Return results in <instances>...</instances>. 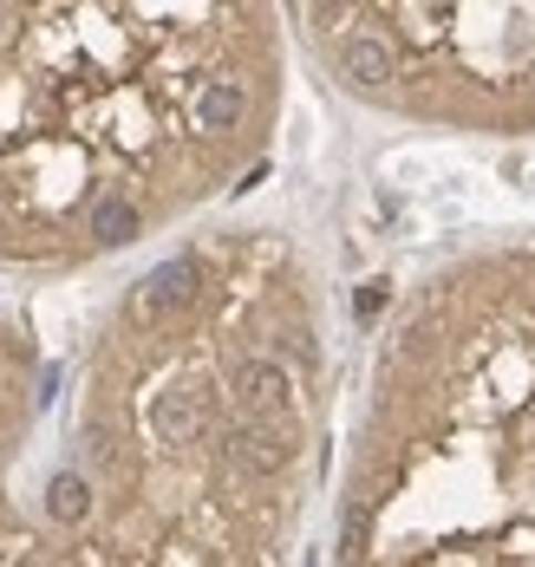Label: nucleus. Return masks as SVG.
<instances>
[{
    "label": "nucleus",
    "instance_id": "1",
    "mask_svg": "<svg viewBox=\"0 0 535 567\" xmlns=\"http://www.w3.org/2000/svg\"><path fill=\"white\" fill-rule=\"evenodd\" d=\"M196 287H203V261H196V255H177V261L151 268L144 281L131 287L124 320H131V327H164V320H177L183 307L196 300Z\"/></svg>",
    "mask_w": 535,
    "mask_h": 567
},
{
    "label": "nucleus",
    "instance_id": "2",
    "mask_svg": "<svg viewBox=\"0 0 535 567\" xmlns=\"http://www.w3.org/2000/svg\"><path fill=\"white\" fill-rule=\"evenodd\" d=\"M300 437H295V417H241L236 437H229V456L255 476H281L295 463Z\"/></svg>",
    "mask_w": 535,
    "mask_h": 567
},
{
    "label": "nucleus",
    "instance_id": "3",
    "mask_svg": "<svg viewBox=\"0 0 535 567\" xmlns=\"http://www.w3.org/2000/svg\"><path fill=\"white\" fill-rule=\"evenodd\" d=\"M236 398H241V417H288L295 379L281 372V359H241L236 365Z\"/></svg>",
    "mask_w": 535,
    "mask_h": 567
},
{
    "label": "nucleus",
    "instance_id": "4",
    "mask_svg": "<svg viewBox=\"0 0 535 567\" xmlns=\"http://www.w3.org/2000/svg\"><path fill=\"white\" fill-rule=\"evenodd\" d=\"M241 117H248V85L241 79H203L196 85V131L203 137H229V131H241Z\"/></svg>",
    "mask_w": 535,
    "mask_h": 567
},
{
    "label": "nucleus",
    "instance_id": "5",
    "mask_svg": "<svg viewBox=\"0 0 535 567\" xmlns=\"http://www.w3.org/2000/svg\"><path fill=\"white\" fill-rule=\"evenodd\" d=\"M340 72L353 79L359 92H379L385 79H399V65H392V53H385V40H372V33L340 40Z\"/></svg>",
    "mask_w": 535,
    "mask_h": 567
},
{
    "label": "nucleus",
    "instance_id": "6",
    "mask_svg": "<svg viewBox=\"0 0 535 567\" xmlns=\"http://www.w3.org/2000/svg\"><path fill=\"white\" fill-rule=\"evenodd\" d=\"M137 228H144V209H137V203H124V196H99V203H92V216H85V235H92L99 248L137 241Z\"/></svg>",
    "mask_w": 535,
    "mask_h": 567
},
{
    "label": "nucleus",
    "instance_id": "7",
    "mask_svg": "<svg viewBox=\"0 0 535 567\" xmlns=\"http://www.w3.org/2000/svg\"><path fill=\"white\" fill-rule=\"evenodd\" d=\"M151 417H157V437H164V444H189V437L203 431V398L196 392H164Z\"/></svg>",
    "mask_w": 535,
    "mask_h": 567
},
{
    "label": "nucleus",
    "instance_id": "8",
    "mask_svg": "<svg viewBox=\"0 0 535 567\" xmlns=\"http://www.w3.org/2000/svg\"><path fill=\"white\" fill-rule=\"evenodd\" d=\"M53 515H60V522H79V515H85V483H79V476H60V483H53Z\"/></svg>",
    "mask_w": 535,
    "mask_h": 567
},
{
    "label": "nucleus",
    "instance_id": "9",
    "mask_svg": "<svg viewBox=\"0 0 535 567\" xmlns=\"http://www.w3.org/2000/svg\"><path fill=\"white\" fill-rule=\"evenodd\" d=\"M379 307H385V281H366V287L353 293V313H359V320H372Z\"/></svg>",
    "mask_w": 535,
    "mask_h": 567
}]
</instances>
